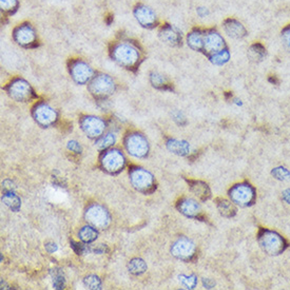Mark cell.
Listing matches in <instances>:
<instances>
[{"label": "cell", "instance_id": "cell-1", "mask_svg": "<svg viewBox=\"0 0 290 290\" xmlns=\"http://www.w3.org/2000/svg\"><path fill=\"white\" fill-rule=\"evenodd\" d=\"M257 239L259 247L265 254L273 257L283 254L289 246L284 236L270 229H259Z\"/></svg>", "mask_w": 290, "mask_h": 290}, {"label": "cell", "instance_id": "cell-2", "mask_svg": "<svg viewBox=\"0 0 290 290\" xmlns=\"http://www.w3.org/2000/svg\"><path fill=\"white\" fill-rule=\"evenodd\" d=\"M111 56L118 64L131 69L138 64L140 53L135 44L128 41H121L114 44L111 50Z\"/></svg>", "mask_w": 290, "mask_h": 290}, {"label": "cell", "instance_id": "cell-3", "mask_svg": "<svg viewBox=\"0 0 290 290\" xmlns=\"http://www.w3.org/2000/svg\"><path fill=\"white\" fill-rule=\"evenodd\" d=\"M230 200L240 207H249L256 202L257 191L254 186L247 182L234 185L228 192Z\"/></svg>", "mask_w": 290, "mask_h": 290}, {"label": "cell", "instance_id": "cell-4", "mask_svg": "<svg viewBox=\"0 0 290 290\" xmlns=\"http://www.w3.org/2000/svg\"><path fill=\"white\" fill-rule=\"evenodd\" d=\"M89 90L96 97L106 98L115 91V84L109 75L99 74V75L92 78L90 86H89Z\"/></svg>", "mask_w": 290, "mask_h": 290}, {"label": "cell", "instance_id": "cell-5", "mask_svg": "<svg viewBox=\"0 0 290 290\" xmlns=\"http://www.w3.org/2000/svg\"><path fill=\"white\" fill-rule=\"evenodd\" d=\"M13 39L20 47L32 48L37 42V35L32 25L25 22L14 29Z\"/></svg>", "mask_w": 290, "mask_h": 290}, {"label": "cell", "instance_id": "cell-6", "mask_svg": "<svg viewBox=\"0 0 290 290\" xmlns=\"http://www.w3.org/2000/svg\"><path fill=\"white\" fill-rule=\"evenodd\" d=\"M7 93L13 99L19 102H27L34 97L31 86L21 78L14 79L7 87Z\"/></svg>", "mask_w": 290, "mask_h": 290}, {"label": "cell", "instance_id": "cell-7", "mask_svg": "<svg viewBox=\"0 0 290 290\" xmlns=\"http://www.w3.org/2000/svg\"><path fill=\"white\" fill-rule=\"evenodd\" d=\"M225 48H227L226 41L219 31H217L215 29L206 30L204 35L203 52L207 56L217 53V52Z\"/></svg>", "mask_w": 290, "mask_h": 290}, {"label": "cell", "instance_id": "cell-8", "mask_svg": "<svg viewBox=\"0 0 290 290\" xmlns=\"http://www.w3.org/2000/svg\"><path fill=\"white\" fill-rule=\"evenodd\" d=\"M70 74L78 85H86L93 78V70L83 61H73L70 64Z\"/></svg>", "mask_w": 290, "mask_h": 290}, {"label": "cell", "instance_id": "cell-9", "mask_svg": "<svg viewBox=\"0 0 290 290\" xmlns=\"http://www.w3.org/2000/svg\"><path fill=\"white\" fill-rule=\"evenodd\" d=\"M171 252L177 258L190 261L195 256V245L187 237H181L172 245Z\"/></svg>", "mask_w": 290, "mask_h": 290}, {"label": "cell", "instance_id": "cell-10", "mask_svg": "<svg viewBox=\"0 0 290 290\" xmlns=\"http://www.w3.org/2000/svg\"><path fill=\"white\" fill-rule=\"evenodd\" d=\"M133 14H134L136 21L143 28L153 29L158 25V17H156L155 12L146 4H137Z\"/></svg>", "mask_w": 290, "mask_h": 290}, {"label": "cell", "instance_id": "cell-11", "mask_svg": "<svg viewBox=\"0 0 290 290\" xmlns=\"http://www.w3.org/2000/svg\"><path fill=\"white\" fill-rule=\"evenodd\" d=\"M33 116L35 121L41 126H51L57 120V112L47 103H37L33 110Z\"/></svg>", "mask_w": 290, "mask_h": 290}, {"label": "cell", "instance_id": "cell-12", "mask_svg": "<svg viewBox=\"0 0 290 290\" xmlns=\"http://www.w3.org/2000/svg\"><path fill=\"white\" fill-rule=\"evenodd\" d=\"M86 218L91 225L97 228H105L110 223V215L107 210L96 205L89 208L86 213Z\"/></svg>", "mask_w": 290, "mask_h": 290}, {"label": "cell", "instance_id": "cell-13", "mask_svg": "<svg viewBox=\"0 0 290 290\" xmlns=\"http://www.w3.org/2000/svg\"><path fill=\"white\" fill-rule=\"evenodd\" d=\"M81 128L90 137H98L105 131L106 125L101 118L95 116H86L80 122Z\"/></svg>", "mask_w": 290, "mask_h": 290}, {"label": "cell", "instance_id": "cell-14", "mask_svg": "<svg viewBox=\"0 0 290 290\" xmlns=\"http://www.w3.org/2000/svg\"><path fill=\"white\" fill-rule=\"evenodd\" d=\"M160 38L171 47H180L183 42L182 32L171 25H163L160 30Z\"/></svg>", "mask_w": 290, "mask_h": 290}, {"label": "cell", "instance_id": "cell-15", "mask_svg": "<svg viewBox=\"0 0 290 290\" xmlns=\"http://www.w3.org/2000/svg\"><path fill=\"white\" fill-rule=\"evenodd\" d=\"M127 150L136 158H142L148 152V142L140 134L129 135L126 140Z\"/></svg>", "mask_w": 290, "mask_h": 290}, {"label": "cell", "instance_id": "cell-16", "mask_svg": "<svg viewBox=\"0 0 290 290\" xmlns=\"http://www.w3.org/2000/svg\"><path fill=\"white\" fill-rule=\"evenodd\" d=\"M102 166L105 167V169L109 172H118L121 171L125 165V159L124 155L117 150H112V151H108L105 153L103 158L101 160Z\"/></svg>", "mask_w": 290, "mask_h": 290}, {"label": "cell", "instance_id": "cell-17", "mask_svg": "<svg viewBox=\"0 0 290 290\" xmlns=\"http://www.w3.org/2000/svg\"><path fill=\"white\" fill-rule=\"evenodd\" d=\"M131 183L140 191H147L153 184L152 175L143 169H135L131 171Z\"/></svg>", "mask_w": 290, "mask_h": 290}, {"label": "cell", "instance_id": "cell-18", "mask_svg": "<svg viewBox=\"0 0 290 290\" xmlns=\"http://www.w3.org/2000/svg\"><path fill=\"white\" fill-rule=\"evenodd\" d=\"M223 28L225 33L233 39H243L248 35L247 30L242 22L234 18H227L223 22Z\"/></svg>", "mask_w": 290, "mask_h": 290}, {"label": "cell", "instance_id": "cell-19", "mask_svg": "<svg viewBox=\"0 0 290 290\" xmlns=\"http://www.w3.org/2000/svg\"><path fill=\"white\" fill-rule=\"evenodd\" d=\"M177 209L188 218H198L200 213V206L197 204L196 200L188 197L182 198L177 203Z\"/></svg>", "mask_w": 290, "mask_h": 290}, {"label": "cell", "instance_id": "cell-20", "mask_svg": "<svg viewBox=\"0 0 290 290\" xmlns=\"http://www.w3.org/2000/svg\"><path fill=\"white\" fill-rule=\"evenodd\" d=\"M204 35L205 31L199 28H194L187 35V44L194 51L203 52L204 49Z\"/></svg>", "mask_w": 290, "mask_h": 290}, {"label": "cell", "instance_id": "cell-21", "mask_svg": "<svg viewBox=\"0 0 290 290\" xmlns=\"http://www.w3.org/2000/svg\"><path fill=\"white\" fill-rule=\"evenodd\" d=\"M267 55L266 48L261 42L252 43L248 49V57L251 62L254 63H261L264 61V58Z\"/></svg>", "mask_w": 290, "mask_h": 290}, {"label": "cell", "instance_id": "cell-22", "mask_svg": "<svg viewBox=\"0 0 290 290\" xmlns=\"http://www.w3.org/2000/svg\"><path fill=\"white\" fill-rule=\"evenodd\" d=\"M190 190L194 193L200 200H207L210 197V190L206 183L199 181H190L189 182Z\"/></svg>", "mask_w": 290, "mask_h": 290}, {"label": "cell", "instance_id": "cell-23", "mask_svg": "<svg viewBox=\"0 0 290 290\" xmlns=\"http://www.w3.org/2000/svg\"><path fill=\"white\" fill-rule=\"evenodd\" d=\"M168 149L178 155H187L190 152V146L185 140H177V139H170L168 144Z\"/></svg>", "mask_w": 290, "mask_h": 290}, {"label": "cell", "instance_id": "cell-24", "mask_svg": "<svg viewBox=\"0 0 290 290\" xmlns=\"http://www.w3.org/2000/svg\"><path fill=\"white\" fill-rule=\"evenodd\" d=\"M218 209L220 213L225 218H233L236 214V208L231 200L228 199H219L218 200Z\"/></svg>", "mask_w": 290, "mask_h": 290}, {"label": "cell", "instance_id": "cell-25", "mask_svg": "<svg viewBox=\"0 0 290 290\" xmlns=\"http://www.w3.org/2000/svg\"><path fill=\"white\" fill-rule=\"evenodd\" d=\"M208 58H209V61L213 64L223 65V64H227L229 62L230 52H229V50L227 48H225V49H223V50L217 52V53L209 55V56H208Z\"/></svg>", "mask_w": 290, "mask_h": 290}, {"label": "cell", "instance_id": "cell-26", "mask_svg": "<svg viewBox=\"0 0 290 290\" xmlns=\"http://www.w3.org/2000/svg\"><path fill=\"white\" fill-rule=\"evenodd\" d=\"M150 81L153 85V87L158 88V89H166L167 86H169L168 80L166 77L162 75L161 73L158 72H152L150 74Z\"/></svg>", "mask_w": 290, "mask_h": 290}, {"label": "cell", "instance_id": "cell-27", "mask_svg": "<svg viewBox=\"0 0 290 290\" xmlns=\"http://www.w3.org/2000/svg\"><path fill=\"white\" fill-rule=\"evenodd\" d=\"M79 237L85 243H91L97 237V232L92 227H84L79 231Z\"/></svg>", "mask_w": 290, "mask_h": 290}, {"label": "cell", "instance_id": "cell-28", "mask_svg": "<svg viewBox=\"0 0 290 290\" xmlns=\"http://www.w3.org/2000/svg\"><path fill=\"white\" fill-rule=\"evenodd\" d=\"M19 6L18 0H0V7L3 13L14 14Z\"/></svg>", "mask_w": 290, "mask_h": 290}, {"label": "cell", "instance_id": "cell-29", "mask_svg": "<svg viewBox=\"0 0 290 290\" xmlns=\"http://www.w3.org/2000/svg\"><path fill=\"white\" fill-rule=\"evenodd\" d=\"M147 270L146 263L140 258H134L132 259L129 264V271L134 274H140Z\"/></svg>", "mask_w": 290, "mask_h": 290}, {"label": "cell", "instance_id": "cell-30", "mask_svg": "<svg viewBox=\"0 0 290 290\" xmlns=\"http://www.w3.org/2000/svg\"><path fill=\"white\" fill-rule=\"evenodd\" d=\"M2 200L6 206H9L12 210H18L20 207V199L13 194V193H6V194L3 195Z\"/></svg>", "mask_w": 290, "mask_h": 290}, {"label": "cell", "instance_id": "cell-31", "mask_svg": "<svg viewBox=\"0 0 290 290\" xmlns=\"http://www.w3.org/2000/svg\"><path fill=\"white\" fill-rule=\"evenodd\" d=\"M271 174L273 175V177H276L277 180H280V181H290V172H289V171L286 168H284V167L274 168L272 170Z\"/></svg>", "mask_w": 290, "mask_h": 290}, {"label": "cell", "instance_id": "cell-32", "mask_svg": "<svg viewBox=\"0 0 290 290\" xmlns=\"http://www.w3.org/2000/svg\"><path fill=\"white\" fill-rule=\"evenodd\" d=\"M180 279L181 284L185 287V288H190L193 289L195 288L196 284H197V279L195 276H190V277H186V276H181L178 277Z\"/></svg>", "mask_w": 290, "mask_h": 290}, {"label": "cell", "instance_id": "cell-33", "mask_svg": "<svg viewBox=\"0 0 290 290\" xmlns=\"http://www.w3.org/2000/svg\"><path fill=\"white\" fill-rule=\"evenodd\" d=\"M114 134H107L105 137H101L97 142V147L99 149H106L110 146H112L115 143Z\"/></svg>", "mask_w": 290, "mask_h": 290}, {"label": "cell", "instance_id": "cell-34", "mask_svg": "<svg viewBox=\"0 0 290 290\" xmlns=\"http://www.w3.org/2000/svg\"><path fill=\"white\" fill-rule=\"evenodd\" d=\"M281 38L287 50L290 51V25L286 26L281 32Z\"/></svg>", "mask_w": 290, "mask_h": 290}, {"label": "cell", "instance_id": "cell-35", "mask_svg": "<svg viewBox=\"0 0 290 290\" xmlns=\"http://www.w3.org/2000/svg\"><path fill=\"white\" fill-rule=\"evenodd\" d=\"M85 284L88 288L90 289H99L100 288V281L97 277L90 276L85 280Z\"/></svg>", "mask_w": 290, "mask_h": 290}, {"label": "cell", "instance_id": "cell-36", "mask_svg": "<svg viewBox=\"0 0 290 290\" xmlns=\"http://www.w3.org/2000/svg\"><path fill=\"white\" fill-rule=\"evenodd\" d=\"M64 280L62 273H55L54 276V287L57 289H61L64 287Z\"/></svg>", "mask_w": 290, "mask_h": 290}, {"label": "cell", "instance_id": "cell-37", "mask_svg": "<svg viewBox=\"0 0 290 290\" xmlns=\"http://www.w3.org/2000/svg\"><path fill=\"white\" fill-rule=\"evenodd\" d=\"M173 120L178 124V125H185L186 124V117L185 115L181 112V111H174L173 112Z\"/></svg>", "mask_w": 290, "mask_h": 290}, {"label": "cell", "instance_id": "cell-38", "mask_svg": "<svg viewBox=\"0 0 290 290\" xmlns=\"http://www.w3.org/2000/svg\"><path fill=\"white\" fill-rule=\"evenodd\" d=\"M68 148L70 149L71 151L76 152V153H79L80 150H81V148H80L79 144H78L77 142H74V140H72V142H69V144H68Z\"/></svg>", "mask_w": 290, "mask_h": 290}, {"label": "cell", "instance_id": "cell-39", "mask_svg": "<svg viewBox=\"0 0 290 290\" xmlns=\"http://www.w3.org/2000/svg\"><path fill=\"white\" fill-rule=\"evenodd\" d=\"M196 13H197L198 16L202 17V18H204V17H206V16H208V15H209V11H208V9L205 6L197 7Z\"/></svg>", "mask_w": 290, "mask_h": 290}, {"label": "cell", "instance_id": "cell-40", "mask_svg": "<svg viewBox=\"0 0 290 290\" xmlns=\"http://www.w3.org/2000/svg\"><path fill=\"white\" fill-rule=\"evenodd\" d=\"M203 284H204V286H205V288H213L214 287V282L213 281H211L210 279H204L203 280Z\"/></svg>", "mask_w": 290, "mask_h": 290}, {"label": "cell", "instance_id": "cell-41", "mask_svg": "<svg viewBox=\"0 0 290 290\" xmlns=\"http://www.w3.org/2000/svg\"><path fill=\"white\" fill-rule=\"evenodd\" d=\"M282 198H283V200H285V202L287 204H290V189H287L283 192V195H282Z\"/></svg>", "mask_w": 290, "mask_h": 290}, {"label": "cell", "instance_id": "cell-42", "mask_svg": "<svg viewBox=\"0 0 290 290\" xmlns=\"http://www.w3.org/2000/svg\"><path fill=\"white\" fill-rule=\"evenodd\" d=\"M95 254H103L105 252V246H102V245H98V246H96L92 249Z\"/></svg>", "mask_w": 290, "mask_h": 290}, {"label": "cell", "instance_id": "cell-43", "mask_svg": "<svg viewBox=\"0 0 290 290\" xmlns=\"http://www.w3.org/2000/svg\"><path fill=\"white\" fill-rule=\"evenodd\" d=\"M46 248H47V250L49 251V252H54V251H56L57 250V246L55 244H47V246H46Z\"/></svg>", "mask_w": 290, "mask_h": 290}, {"label": "cell", "instance_id": "cell-44", "mask_svg": "<svg viewBox=\"0 0 290 290\" xmlns=\"http://www.w3.org/2000/svg\"><path fill=\"white\" fill-rule=\"evenodd\" d=\"M268 80H269V83H271V84H273V85H279V83H280L279 78H278L276 75H271V76H269Z\"/></svg>", "mask_w": 290, "mask_h": 290}]
</instances>
